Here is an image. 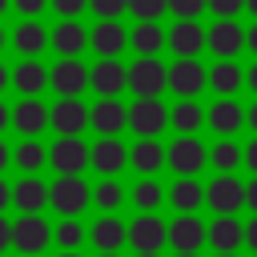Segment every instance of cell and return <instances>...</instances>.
Returning <instances> with one entry per match:
<instances>
[{"instance_id": "6da1fadb", "label": "cell", "mask_w": 257, "mask_h": 257, "mask_svg": "<svg viewBox=\"0 0 257 257\" xmlns=\"http://www.w3.org/2000/svg\"><path fill=\"white\" fill-rule=\"evenodd\" d=\"M169 84V68L157 56H141L128 68V88L137 92V100H157V92Z\"/></svg>"}, {"instance_id": "7a4b0ae2", "label": "cell", "mask_w": 257, "mask_h": 257, "mask_svg": "<svg viewBox=\"0 0 257 257\" xmlns=\"http://www.w3.org/2000/svg\"><path fill=\"white\" fill-rule=\"evenodd\" d=\"M48 165H56L60 177H80V169L92 165V149H88L80 137H60V141L48 149Z\"/></svg>"}, {"instance_id": "3957f363", "label": "cell", "mask_w": 257, "mask_h": 257, "mask_svg": "<svg viewBox=\"0 0 257 257\" xmlns=\"http://www.w3.org/2000/svg\"><path fill=\"white\" fill-rule=\"evenodd\" d=\"M165 241H169V225H165L161 217H153V213H141V217L128 225V245H133L137 253H157Z\"/></svg>"}, {"instance_id": "277c9868", "label": "cell", "mask_w": 257, "mask_h": 257, "mask_svg": "<svg viewBox=\"0 0 257 257\" xmlns=\"http://www.w3.org/2000/svg\"><path fill=\"white\" fill-rule=\"evenodd\" d=\"M165 120H169V108L161 100H133V108H128V128H137L141 141H153L165 128Z\"/></svg>"}, {"instance_id": "5b68a950", "label": "cell", "mask_w": 257, "mask_h": 257, "mask_svg": "<svg viewBox=\"0 0 257 257\" xmlns=\"http://www.w3.org/2000/svg\"><path fill=\"white\" fill-rule=\"evenodd\" d=\"M84 84H92V72L80 60H60L52 68V88L60 92V100H76L84 92Z\"/></svg>"}, {"instance_id": "8992f818", "label": "cell", "mask_w": 257, "mask_h": 257, "mask_svg": "<svg viewBox=\"0 0 257 257\" xmlns=\"http://www.w3.org/2000/svg\"><path fill=\"white\" fill-rule=\"evenodd\" d=\"M64 217H72V213H80L88 201H92V189L80 181V177H60L56 185H52V197H48Z\"/></svg>"}, {"instance_id": "52a82bcc", "label": "cell", "mask_w": 257, "mask_h": 257, "mask_svg": "<svg viewBox=\"0 0 257 257\" xmlns=\"http://www.w3.org/2000/svg\"><path fill=\"white\" fill-rule=\"evenodd\" d=\"M205 201H209V209H217L221 217H233V209H241V201H245V185H241L237 177H217V181H209Z\"/></svg>"}, {"instance_id": "ba28073f", "label": "cell", "mask_w": 257, "mask_h": 257, "mask_svg": "<svg viewBox=\"0 0 257 257\" xmlns=\"http://www.w3.org/2000/svg\"><path fill=\"white\" fill-rule=\"evenodd\" d=\"M52 241V229H48V221L44 217H20L16 225H12V245L20 249V253H40L44 245Z\"/></svg>"}, {"instance_id": "9c48e42d", "label": "cell", "mask_w": 257, "mask_h": 257, "mask_svg": "<svg viewBox=\"0 0 257 257\" xmlns=\"http://www.w3.org/2000/svg\"><path fill=\"white\" fill-rule=\"evenodd\" d=\"M205 80H209V72H205L197 60H177V64L169 68V88H173L177 96H185V100H193V96L205 88Z\"/></svg>"}, {"instance_id": "30bf717a", "label": "cell", "mask_w": 257, "mask_h": 257, "mask_svg": "<svg viewBox=\"0 0 257 257\" xmlns=\"http://www.w3.org/2000/svg\"><path fill=\"white\" fill-rule=\"evenodd\" d=\"M205 145L197 141V137H177L173 145H169V165L181 173V177H193L201 165H205Z\"/></svg>"}, {"instance_id": "8fae6325", "label": "cell", "mask_w": 257, "mask_h": 257, "mask_svg": "<svg viewBox=\"0 0 257 257\" xmlns=\"http://www.w3.org/2000/svg\"><path fill=\"white\" fill-rule=\"evenodd\" d=\"M169 44H173V52H177L181 60H193V56L209 44V32H205L197 20H177V28L169 32Z\"/></svg>"}, {"instance_id": "7c38bea8", "label": "cell", "mask_w": 257, "mask_h": 257, "mask_svg": "<svg viewBox=\"0 0 257 257\" xmlns=\"http://www.w3.org/2000/svg\"><path fill=\"white\" fill-rule=\"evenodd\" d=\"M124 165H128V149H124L116 137H100V141L92 145V169H96V173H104L108 181H112Z\"/></svg>"}, {"instance_id": "4fadbf2b", "label": "cell", "mask_w": 257, "mask_h": 257, "mask_svg": "<svg viewBox=\"0 0 257 257\" xmlns=\"http://www.w3.org/2000/svg\"><path fill=\"white\" fill-rule=\"evenodd\" d=\"M205 237H209V229H205L193 213H181V217L169 225V241H173V249H177V253H197Z\"/></svg>"}, {"instance_id": "5bb4252c", "label": "cell", "mask_w": 257, "mask_h": 257, "mask_svg": "<svg viewBox=\"0 0 257 257\" xmlns=\"http://www.w3.org/2000/svg\"><path fill=\"white\" fill-rule=\"evenodd\" d=\"M88 108L80 104V100H56L52 104V128L60 133V137H80V128L88 124Z\"/></svg>"}, {"instance_id": "9a60e30c", "label": "cell", "mask_w": 257, "mask_h": 257, "mask_svg": "<svg viewBox=\"0 0 257 257\" xmlns=\"http://www.w3.org/2000/svg\"><path fill=\"white\" fill-rule=\"evenodd\" d=\"M245 36H249V32H245L237 20H217V24L209 28V48H213L221 60H229V56L245 44Z\"/></svg>"}, {"instance_id": "2e32d148", "label": "cell", "mask_w": 257, "mask_h": 257, "mask_svg": "<svg viewBox=\"0 0 257 257\" xmlns=\"http://www.w3.org/2000/svg\"><path fill=\"white\" fill-rule=\"evenodd\" d=\"M128 84V68L116 64V60H100L92 68V88L100 92V100H116V92Z\"/></svg>"}, {"instance_id": "e0dca14e", "label": "cell", "mask_w": 257, "mask_h": 257, "mask_svg": "<svg viewBox=\"0 0 257 257\" xmlns=\"http://www.w3.org/2000/svg\"><path fill=\"white\" fill-rule=\"evenodd\" d=\"M88 124H92L96 133H104V137H116V133L128 124V108H124L120 100H96Z\"/></svg>"}, {"instance_id": "ac0fdd59", "label": "cell", "mask_w": 257, "mask_h": 257, "mask_svg": "<svg viewBox=\"0 0 257 257\" xmlns=\"http://www.w3.org/2000/svg\"><path fill=\"white\" fill-rule=\"evenodd\" d=\"M12 124H16L24 137H36L40 128L52 124V108H44L40 100H20V104L12 108Z\"/></svg>"}, {"instance_id": "d6986e66", "label": "cell", "mask_w": 257, "mask_h": 257, "mask_svg": "<svg viewBox=\"0 0 257 257\" xmlns=\"http://www.w3.org/2000/svg\"><path fill=\"white\" fill-rule=\"evenodd\" d=\"M48 197H52V189H48L44 181H36V177H24V181L12 189V201L20 205L24 217H36V213L48 205Z\"/></svg>"}, {"instance_id": "ffe728a7", "label": "cell", "mask_w": 257, "mask_h": 257, "mask_svg": "<svg viewBox=\"0 0 257 257\" xmlns=\"http://www.w3.org/2000/svg\"><path fill=\"white\" fill-rule=\"evenodd\" d=\"M128 40H133V36H128V32H124L116 20H100V24L92 28V40H88V44H92V48H96L104 60H112V56H116V52H120Z\"/></svg>"}, {"instance_id": "44dd1931", "label": "cell", "mask_w": 257, "mask_h": 257, "mask_svg": "<svg viewBox=\"0 0 257 257\" xmlns=\"http://www.w3.org/2000/svg\"><path fill=\"white\" fill-rule=\"evenodd\" d=\"M92 36L76 24V20H60V28L52 32V44H56V52H60V60H76V52L88 44Z\"/></svg>"}, {"instance_id": "7402d4cb", "label": "cell", "mask_w": 257, "mask_h": 257, "mask_svg": "<svg viewBox=\"0 0 257 257\" xmlns=\"http://www.w3.org/2000/svg\"><path fill=\"white\" fill-rule=\"evenodd\" d=\"M12 84L24 92V100H36V92L44 84H52V72H44V64H36V60H24V64H16Z\"/></svg>"}, {"instance_id": "603a6c76", "label": "cell", "mask_w": 257, "mask_h": 257, "mask_svg": "<svg viewBox=\"0 0 257 257\" xmlns=\"http://www.w3.org/2000/svg\"><path fill=\"white\" fill-rule=\"evenodd\" d=\"M124 241H128V229H124L116 217H100V221L92 225V245H96L100 253H116Z\"/></svg>"}, {"instance_id": "cb8c5ba5", "label": "cell", "mask_w": 257, "mask_h": 257, "mask_svg": "<svg viewBox=\"0 0 257 257\" xmlns=\"http://www.w3.org/2000/svg\"><path fill=\"white\" fill-rule=\"evenodd\" d=\"M241 237H245V229H241V221H233V217H217V221L209 225V245H213L217 253H233V249L241 245Z\"/></svg>"}, {"instance_id": "d4e9b609", "label": "cell", "mask_w": 257, "mask_h": 257, "mask_svg": "<svg viewBox=\"0 0 257 257\" xmlns=\"http://www.w3.org/2000/svg\"><path fill=\"white\" fill-rule=\"evenodd\" d=\"M241 104L237 100H229V96H221L213 108H209V124L217 128V133H233V128H241Z\"/></svg>"}, {"instance_id": "484cf974", "label": "cell", "mask_w": 257, "mask_h": 257, "mask_svg": "<svg viewBox=\"0 0 257 257\" xmlns=\"http://www.w3.org/2000/svg\"><path fill=\"white\" fill-rule=\"evenodd\" d=\"M165 161H169V149H161L157 141H141V145L128 153V165H137L141 173H157Z\"/></svg>"}, {"instance_id": "4316f807", "label": "cell", "mask_w": 257, "mask_h": 257, "mask_svg": "<svg viewBox=\"0 0 257 257\" xmlns=\"http://www.w3.org/2000/svg\"><path fill=\"white\" fill-rule=\"evenodd\" d=\"M48 40H52V36H48V32H44V28L36 24V20H24V24L16 28V36H12V44H16V48H20L24 56H36V52H40V48H44Z\"/></svg>"}, {"instance_id": "83f0119b", "label": "cell", "mask_w": 257, "mask_h": 257, "mask_svg": "<svg viewBox=\"0 0 257 257\" xmlns=\"http://www.w3.org/2000/svg\"><path fill=\"white\" fill-rule=\"evenodd\" d=\"M169 120H173V128H177L181 137H193V133L201 128L205 112H201V104H197V100H181V104L169 112Z\"/></svg>"}, {"instance_id": "f1b7e54d", "label": "cell", "mask_w": 257, "mask_h": 257, "mask_svg": "<svg viewBox=\"0 0 257 257\" xmlns=\"http://www.w3.org/2000/svg\"><path fill=\"white\" fill-rule=\"evenodd\" d=\"M169 197H173V205H177L181 213H193V209L205 201V189H201L193 177H181V181L173 185V193H169Z\"/></svg>"}, {"instance_id": "f546056e", "label": "cell", "mask_w": 257, "mask_h": 257, "mask_svg": "<svg viewBox=\"0 0 257 257\" xmlns=\"http://www.w3.org/2000/svg\"><path fill=\"white\" fill-rule=\"evenodd\" d=\"M209 84H213L221 96H233V92L241 88V68H237V64H229V60H221V64H213Z\"/></svg>"}, {"instance_id": "4dcf8cb0", "label": "cell", "mask_w": 257, "mask_h": 257, "mask_svg": "<svg viewBox=\"0 0 257 257\" xmlns=\"http://www.w3.org/2000/svg\"><path fill=\"white\" fill-rule=\"evenodd\" d=\"M165 40H169V36H165V32H161L157 24H137V28H133V40H128V44H133V48H137L141 56H153V52H157V48H161Z\"/></svg>"}, {"instance_id": "1f68e13d", "label": "cell", "mask_w": 257, "mask_h": 257, "mask_svg": "<svg viewBox=\"0 0 257 257\" xmlns=\"http://www.w3.org/2000/svg\"><path fill=\"white\" fill-rule=\"evenodd\" d=\"M241 157H245V153H241V145L221 141V145L209 153V165H217V169H221V177H229V169H237V165H241Z\"/></svg>"}, {"instance_id": "d6a6232c", "label": "cell", "mask_w": 257, "mask_h": 257, "mask_svg": "<svg viewBox=\"0 0 257 257\" xmlns=\"http://www.w3.org/2000/svg\"><path fill=\"white\" fill-rule=\"evenodd\" d=\"M12 157H16V165H20V169L36 173V169L48 161V149H44V145H36V141H24V145H16V153H12Z\"/></svg>"}, {"instance_id": "836d02e7", "label": "cell", "mask_w": 257, "mask_h": 257, "mask_svg": "<svg viewBox=\"0 0 257 257\" xmlns=\"http://www.w3.org/2000/svg\"><path fill=\"white\" fill-rule=\"evenodd\" d=\"M165 8H169V0H128V12L141 16V24H153Z\"/></svg>"}, {"instance_id": "e575fe53", "label": "cell", "mask_w": 257, "mask_h": 257, "mask_svg": "<svg viewBox=\"0 0 257 257\" xmlns=\"http://www.w3.org/2000/svg\"><path fill=\"white\" fill-rule=\"evenodd\" d=\"M92 197H96V205H100V209H116V205L124 201V193H120V185H116V181H100V185L92 189Z\"/></svg>"}, {"instance_id": "d590c367", "label": "cell", "mask_w": 257, "mask_h": 257, "mask_svg": "<svg viewBox=\"0 0 257 257\" xmlns=\"http://www.w3.org/2000/svg\"><path fill=\"white\" fill-rule=\"evenodd\" d=\"M133 201H137L141 209H157V205H161V185L145 177V181H141V185L133 189Z\"/></svg>"}, {"instance_id": "8d00e7d4", "label": "cell", "mask_w": 257, "mask_h": 257, "mask_svg": "<svg viewBox=\"0 0 257 257\" xmlns=\"http://www.w3.org/2000/svg\"><path fill=\"white\" fill-rule=\"evenodd\" d=\"M56 241H60L64 253H72V249L84 241V229H80L76 221H60V225H56Z\"/></svg>"}, {"instance_id": "74e56055", "label": "cell", "mask_w": 257, "mask_h": 257, "mask_svg": "<svg viewBox=\"0 0 257 257\" xmlns=\"http://www.w3.org/2000/svg\"><path fill=\"white\" fill-rule=\"evenodd\" d=\"M92 4V12L100 16V20H116L124 8H128V0H88Z\"/></svg>"}, {"instance_id": "f35d334b", "label": "cell", "mask_w": 257, "mask_h": 257, "mask_svg": "<svg viewBox=\"0 0 257 257\" xmlns=\"http://www.w3.org/2000/svg\"><path fill=\"white\" fill-rule=\"evenodd\" d=\"M205 4H209V0H169V8H173L181 20H193V16H197Z\"/></svg>"}, {"instance_id": "ab89813d", "label": "cell", "mask_w": 257, "mask_h": 257, "mask_svg": "<svg viewBox=\"0 0 257 257\" xmlns=\"http://www.w3.org/2000/svg\"><path fill=\"white\" fill-rule=\"evenodd\" d=\"M209 8H213L221 20H233V16L245 8V0H209Z\"/></svg>"}, {"instance_id": "60d3db41", "label": "cell", "mask_w": 257, "mask_h": 257, "mask_svg": "<svg viewBox=\"0 0 257 257\" xmlns=\"http://www.w3.org/2000/svg\"><path fill=\"white\" fill-rule=\"evenodd\" d=\"M84 4H88V0H52V8H56L60 16H68V20H72V16H76Z\"/></svg>"}, {"instance_id": "b9f144b4", "label": "cell", "mask_w": 257, "mask_h": 257, "mask_svg": "<svg viewBox=\"0 0 257 257\" xmlns=\"http://www.w3.org/2000/svg\"><path fill=\"white\" fill-rule=\"evenodd\" d=\"M12 4H16V8L24 12V16H36V12H40V8L48 4V0H12Z\"/></svg>"}, {"instance_id": "7bdbcfd3", "label": "cell", "mask_w": 257, "mask_h": 257, "mask_svg": "<svg viewBox=\"0 0 257 257\" xmlns=\"http://www.w3.org/2000/svg\"><path fill=\"white\" fill-rule=\"evenodd\" d=\"M245 165H249V169L257 173V137H253V141L245 145Z\"/></svg>"}, {"instance_id": "ee69618b", "label": "cell", "mask_w": 257, "mask_h": 257, "mask_svg": "<svg viewBox=\"0 0 257 257\" xmlns=\"http://www.w3.org/2000/svg\"><path fill=\"white\" fill-rule=\"evenodd\" d=\"M245 241H249V249L257 253V217H253V221L245 225Z\"/></svg>"}, {"instance_id": "f6af8a7d", "label": "cell", "mask_w": 257, "mask_h": 257, "mask_svg": "<svg viewBox=\"0 0 257 257\" xmlns=\"http://www.w3.org/2000/svg\"><path fill=\"white\" fill-rule=\"evenodd\" d=\"M4 245H12V225L0 217V253H4Z\"/></svg>"}, {"instance_id": "bcb514c9", "label": "cell", "mask_w": 257, "mask_h": 257, "mask_svg": "<svg viewBox=\"0 0 257 257\" xmlns=\"http://www.w3.org/2000/svg\"><path fill=\"white\" fill-rule=\"evenodd\" d=\"M245 205H253V209H257V177L245 185Z\"/></svg>"}, {"instance_id": "7dc6e473", "label": "cell", "mask_w": 257, "mask_h": 257, "mask_svg": "<svg viewBox=\"0 0 257 257\" xmlns=\"http://www.w3.org/2000/svg\"><path fill=\"white\" fill-rule=\"evenodd\" d=\"M8 201H12V189H8V185H4V181H0V209H4V205H8Z\"/></svg>"}, {"instance_id": "c3c4849f", "label": "cell", "mask_w": 257, "mask_h": 257, "mask_svg": "<svg viewBox=\"0 0 257 257\" xmlns=\"http://www.w3.org/2000/svg\"><path fill=\"white\" fill-rule=\"evenodd\" d=\"M245 120H249V128H253V133H257V104H253V108H249V112H245Z\"/></svg>"}, {"instance_id": "681fc988", "label": "cell", "mask_w": 257, "mask_h": 257, "mask_svg": "<svg viewBox=\"0 0 257 257\" xmlns=\"http://www.w3.org/2000/svg\"><path fill=\"white\" fill-rule=\"evenodd\" d=\"M245 44H249V48H253V52H257V24H253V28H249V36H245Z\"/></svg>"}, {"instance_id": "f907efd6", "label": "cell", "mask_w": 257, "mask_h": 257, "mask_svg": "<svg viewBox=\"0 0 257 257\" xmlns=\"http://www.w3.org/2000/svg\"><path fill=\"white\" fill-rule=\"evenodd\" d=\"M245 80H249V88H253V92H257V64H253V68H249V76H245Z\"/></svg>"}, {"instance_id": "816d5d0a", "label": "cell", "mask_w": 257, "mask_h": 257, "mask_svg": "<svg viewBox=\"0 0 257 257\" xmlns=\"http://www.w3.org/2000/svg\"><path fill=\"white\" fill-rule=\"evenodd\" d=\"M8 120H12V112H8V108H4V104H0V128H4V124H8Z\"/></svg>"}, {"instance_id": "f5cc1de1", "label": "cell", "mask_w": 257, "mask_h": 257, "mask_svg": "<svg viewBox=\"0 0 257 257\" xmlns=\"http://www.w3.org/2000/svg\"><path fill=\"white\" fill-rule=\"evenodd\" d=\"M8 165V149H4V141H0V169Z\"/></svg>"}, {"instance_id": "db71d44e", "label": "cell", "mask_w": 257, "mask_h": 257, "mask_svg": "<svg viewBox=\"0 0 257 257\" xmlns=\"http://www.w3.org/2000/svg\"><path fill=\"white\" fill-rule=\"evenodd\" d=\"M4 84H8V72H4V64H0V92H4Z\"/></svg>"}, {"instance_id": "11a10c76", "label": "cell", "mask_w": 257, "mask_h": 257, "mask_svg": "<svg viewBox=\"0 0 257 257\" xmlns=\"http://www.w3.org/2000/svg\"><path fill=\"white\" fill-rule=\"evenodd\" d=\"M245 8H249V12H253V16H257V0H245Z\"/></svg>"}, {"instance_id": "9f6ffc18", "label": "cell", "mask_w": 257, "mask_h": 257, "mask_svg": "<svg viewBox=\"0 0 257 257\" xmlns=\"http://www.w3.org/2000/svg\"><path fill=\"white\" fill-rule=\"evenodd\" d=\"M0 48H4V28H0Z\"/></svg>"}, {"instance_id": "6f0895ef", "label": "cell", "mask_w": 257, "mask_h": 257, "mask_svg": "<svg viewBox=\"0 0 257 257\" xmlns=\"http://www.w3.org/2000/svg\"><path fill=\"white\" fill-rule=\"evenodd\" d=\"M4 8H8V0H0V12H4Z\"/></svg>"}, {"instance_id": "680465c9", "label": "cell", "mask_w": 257, "mask_h": 257, "mask_svg": "<svg viewBox=\"0 0 257 257\" xmlns=\"http://www.w3.org/2000/svg\"><path fill=\"white\" fill-rule=\"evenodd\" d=\"M137 257H157V253H137Z\"/></svg>"}, {"instance_id": "91938a15", "label": "cell", "mask_w": 257, "mask_h": 257, "mask_svg": "<svg viewBox=\"0 0 257 257\" xmlns=\"http://www.w3.org/2000/svg\"><path fill=\"white\" fill-rule=\"evenodd\" d=\"M177 257H197V253H177Z\"/></svg>"}, {"instance_id": "94428289", "label": "cell", "mask_w": 257, "mask_h": 257, "mask_svg": "<svg viewBox=\"0 0 257 257\" xmlns=\"http://www.w3.org/2000/svg\"><path fill=\"white\" fill-rule=\"evenodd\" d=\"M100 257H116V253H100Z\"/></svg>"}, {"instance_id": "6125c7cd", "label": "cell", "mask_w": 257, "mask_h": 257, "mask_svg": "<svg viewBox=\"0 0 257 257\" xmlns=\"http://www.w3.org/2000/svg\"><path fill=\"white\" fill-rule=\"evenodd\" d=\"M217 257H233V253H217Z\"/></svg>"}, {"instance_id": "be15d7a7", "label": "cell", "mask_w": 257, "mask_h": 257, "mask_svg": "<svg viewBox=\"0 0 257 257\" xmlns=\"http://www.w3.org/2000/svg\"><path fill=\"white\" fill-rule=\"evenodd\" d=\"M60 257H76V253H60Z\"/></svg>"}]
</instances>
